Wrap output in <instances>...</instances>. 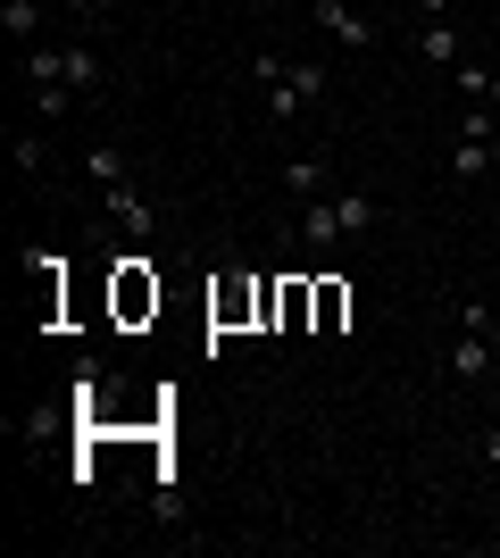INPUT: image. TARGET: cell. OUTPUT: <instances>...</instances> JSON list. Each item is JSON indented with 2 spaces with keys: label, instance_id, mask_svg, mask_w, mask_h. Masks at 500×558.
<instances>
[{
  "label": "cell",
  "instance_id": "cell-1",
  "mask_svg": "<svg viewBox=\"0 0 500 558\" xmlns=\"http://www.w3.org/2000/svg\"><path fill=\"white\" fill-rule=\"evenodd\" d=\"M309 17L326 25L342 50H376V17H367V9H351V0H309Z\"/></svg>",
  "mask_w": 500,
  "mask_h": 558
},
{
  "label": "cell",
  "instance_id": "cell-2",
  "mask_svg": "<svg viewBox=\"0 0 500 558\" xmlns=\"http://www.w3.org/2000/svg\"><path fill=\"white\" fill-rule=\"evenodd\" d=\"M100 209H109V226H118L125 242H150V233H159V209L143 201V184H118V192H100Z\"/></svg>",
  "mask_w": 500,
  "mask_h": 558
},
{
  "label": "cell",
  "instance_id": "cell-3",
  "mask_svg": "<svg viewBox=\"0 0 500 558\" xmlns=\"http://www.w3.org/2000/svg\"><path fill=\"white\" fill-rule=\"evenodd\" d=\"M500 359V333H459L451 342V384H484Z\"/></svg>",
  "mask_w": 500,
  "mask_h": 558
},
{
  "label": "cell",
  "instance_id": "cell-4",
  "mask_svg": "<svg viewBox=\"0 0 500 558\" xmlns=\"http://www.w3.org/2000/svg\"><path fill=\"white\" fill-rule=\"evenodd\" d=\"M333 242H342V209H333V192H326V201H301V251L326 258Z\"/></svg>",
  "mask_w": 500,
  "mask_h": 558
},
{
  "label": "cell",
  "instance_id": "cell-5",
  "mask_svg": "<svg viewBox=\"0 0 500 558\" xmlns=\"http://www.w3.org/2000/svg\"><path fill=\"white\" fill-rule=\"evenodd\" d=\"M459 25L451 17H417V59H426V68H459Z\"/></svg>",
  "mask_w": 500,
  "mask_h": 558
},
{
  "label": "cell",
  "instance_id": "cell-6",
  "mask_svg": "<svg viewBox=\"0 0 500 558\" xmlns=\"http://www.w3.org/2000/svg\"><path fill=\"white\" fill-rule=\"evenodd\" d=\"M59 84H75V93H100V84H109L100 50H93V43H68V59H59Z\"/></svg>",
  "mask_w": 500,
  "mask_h": 558
},
{
  "label": "cell",
  "instance_id": "cell-7",
  "mask_svg": "<svg viewBox=\"0 0 500 558\" xmlns=\"http://www.w3.org/2000/svg\"><path fill=\"white\" fill-rule=\"evenodd\" d=\"M84 175H93L100 192H118V184H134V167H125V150H118V142H93V150H84Z\"/></svg>",
  "mask_w": 500,
  "mask_h": 558
},
{
  "label": "cell",
  "instance_id": "cell-8",
  "mask_svg": "<svg viewBox=\"0 0 500 558\" xmlns=\"http://www.w3.org/2000/svg\"><path fill=\"white\" fill-rule=\"evenodd\" d=\"M0 34H9V43H42V0H0Z\"/></svg>",
  "mask_w": 500,
  "mask_h": 558
},
{
  "label": "cell",
  "instance_id": "cell-9",
  "mask_svg": "<svg viewBox=\"0 0 500 558\" xmlns=\"http://www.w3.org/2000/svg\"><path fill=\"white\" fill-rule=\"evenodd\" d=\"M326 184H333L326 159H292L284 167V192H292V201H326Z\"/></svg>",
  "mask_w": 500,
  "mask_h": 558
},
{
  "label": "cell",
  "instance_id": "cell-10",
  "mask_svg": "<svg viewBox=\"0 0 500 558\" xmlns=\"http://www.w3.org/2000/svg\"><path fill=\"white\" fill-rule=\"evenodd\" d=\"M484 167H492V142H476V134H459V142H451V175H459V184H476Z\"/></svg>",
  "mask_w": 500,
  "mask_h": 558
},
{
  "label": "cell",
  "instance_id": "cell-11",
  "mask_svg": "<svg viewBox=\"0 0 500 558\" xmlns=\"http://www.w3.org/2000/svg\"><path fill=\"white\" fill-rule=\"evenodd\" d=\"M259 100H267V117H276V125H292V117H309V100L292 93V68H284V75H276V84H267V93H259Z\"/></svg>",
  "mask_w": 500,
  "mask_h": 558
},
{
  "label": "cell",
  "instance_id": "cell-12",
  "mask_svg": "<svg viewBox=\"0 0 500 558\" xmlns=\"http://www.w3.org/2000/svg\"><path fill=\"white\" fill-rule=\"evenodd\" d=\"M333 209H342V233H367V226H376V201H367V192H333Z\"/></svg>",
  "mask_w": 500,
  "mask_h": 558
},
{
  "label": "cell",
  "instance_id": "cell-13",
  "mask_svg": "<svg viewBox=\"0 0 500 558\" xmlns=\"http://www.w3.org/2000/svg\"><path fill=\"white\" fill-rule=\"evenodd\" d=\"M292 93L309 100V109H326V93H333V75H326V68H309V59H292Z\"/></svg>",
  "mask_w": 500,
  "mask_h": 558
},
{
  "label": "cell",
  "instance_id": "cell-14",
  "mask_svg": "<svg viewBox=\"0 0 500 558\" xmlns=\"http://www.w3.org/2000/svg\"><path fill=\"white\" fill-rule=\"evenodd\" d=\"M34 109H42V125H68V109H75V84H34Z\"/></svg>",
  "mask_w": 500,
  "mask_h": 558
},
{
  "label": "cell",
  "instance_id": "cell-15",
  "mask_svg": "<svg viewBox=\"0 0 500 558\" xmlns=\"http://www.w3.org/2000/svg\"><path fill=\"white\" fill-rule=\"evenodd\" d=\"M9 159H17V175H42V134H9Z\"/></svg>",
  "mask_w": 500,
  "mask_h": 558
},
{
  "label": "cell",
  "instance_id": "cell-16",
  "mask_svg": "<svg viewBox=\"0 0 500 558\" xmlns=\"http://www.w3.org/2000/svg\"><path fill=\"white\" fill-rule=\"evenodd\" d=\"M459 100H492V68H451Z\"/></svg>",
  "mask_w": 500,
  "mask_h": 558
},
{
  "label": "cell",
  "instance_id": "cell-17",
  "mask_svg": "<svg viewBox=\"0 0 500 558\" xmlns=\"http://www.w3.org/2000/svg\"><path fill=\"white\" fill-rule=\"evenodd\" d=\"M459 326H467V333H500V317L484 301H467V308H459Z\"/></svg>",
  "mask_w": 500,
  "mask_h": 558
},
{
  "label": "cell",
  "instance_id": "cell-18",
  "mask_svg": "<svg viewBox=\"0 0 500 558\" xmlns=\"http://www.w3.org/2000/svg\"><path fill=\"white\" fill-rule=\"evenodd\" d=\"M59 9H68L75 25H100V17H109V0H59Z\"/></svg>",
  "mask_w": 500,
  "mask_h": 558
},
{
  "label": "cell",
  "instance_id": "cell-19",
  "mask_svg": "<svg viewBox=\"0 0 500 558\" xmlns=\"http://www.w3.org/2000/svg\"><path fill=\"white\" fill-rule=\"evenodd\" d=\"M484 466H500V425H484Z\"/></svg>",
  "mask_w": 500,
  "mask_h": 558
},
{
  "label": "cell",
  "instance_id": "cell-20",
  "mask_svg": "<svg viewBox=\"0 0 500 558\" xmlns=\"http://www.w3.org/2000/svg\"><path fill=\"white\" fill-rule=\"evenodd\" d=\"M417 17H451V0H417Z\"/></svg>",
  "mask_w": 500,
  "mask_h": 558
},
{
  "label": "cell",
  "instance_id": "cell-21",
  "mask_svg": "<svg viewBox=\"0 0 500 558\" xmlns=\"http://www.w3.org/2000/svg\"><path fill=\"white\" fill-rule=\"evenodd\" d=\"M492 117H500V68H492Z\"/></svg>",
  "mask_w": 500,
  "mask_h": 558
},
{
  "label": "cell",
  "instance_id": "cell-22",
  "mask_svg": "<svg viewBox=\"0 0 500 558\" xmlns=\"http://www.w3.org/2000/svg\"><path fill=\"white\" fill-rule=\"evenodd\" d=\"M492 167H500V125H492Z\"/></svg>",
  "mask_w": 500,
  "mask_h": 558
}]
</instances>
